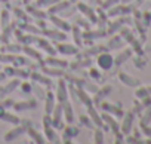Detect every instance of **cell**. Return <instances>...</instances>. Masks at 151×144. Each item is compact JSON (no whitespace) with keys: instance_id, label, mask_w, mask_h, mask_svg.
<instances>
[{"instance_id":"6da1fadb","label":"cell","mask_w":151,"mask_h":144,"mask_svg":"<svg viewBox=\"0 0 151 144\" xmlns=\"http://www.w3.org/2000/svg\"><path fill=\"white\" fill-rule=\"evenodd\" d=\"M96 64H98V67H99L101 70L108 71V70H110V68L114 65V58H113V55H111V54L104 52V54H101V55L98 56Z\"/></svg>"},{"instance_id":"7a4b0ae2","label":"cell","mask_w":151,"mask_h":144,"mask_svg":"<svg viewBox=\"0 0 151 144\" xmlns=\"http://www.w3.org/2000/svg\"><path fill=\"white\" fill-rule=\"evenodd\" d=\"M132 125H133V113L129 111V113L123 114V122H122V125H120V131H122L124 135H127V134L132 131Z\"/></svg>"},{"instance_id":"3957f363","label":"cell","mask_w":151,"mask_h":144,"mask_svg":"<svg viewBox=\"0 0 151 144\" xmlns=\"http://www.w3.org/2000/svg\"><path fill=\"white\" fill-rule=\"evenodd\" d=\"M58 101L62 104V103H65V101H68V91H67V85H65V82L61 79L59 82H58Z\"/></svg>"},{"instance_id":"277c9868","label":"cell","mask_w":151,"mask_h":144,"mask_svg":"<svg viewBox=\"0 0 151 144\" xmlns=\"http://www.w3.org/2000/svg\"><path fill=\"white\" fill-rule=\"evenodd\" d=\"M102 122H107L108 125H110V128H111V131L114 132V134H117L119 131H120V125L117 123V120L113 117V116H110L108 113H102Z\"/></svg>"},{"instance_id":"5b68a950","label":"cell","mask_w":151,"mask_h":144,"mask_svg":"<svg viewBox=\"0 0 151 144\" xmlns=\"http://www.w3.org/2000/svg\"><path fill=\"white\" fill-rule=\"evenodd\" d=\"M56 49L64 54V55H74V54H77V46H74V45H68V43H61L56 46Z\"/></svg>"},{"instance_id":"8992f818","label":"cell","mask_w":151,"mask_h":144,"mask_svg":"<svg viewBox=\"0 0 151 144\" xmlns=\"http://www.w3.org/2000/svg\"><path fill=\"white\" fill-rule=\"evenodd\" d=\"M88 113H89V117H91L92 123L96 125L98 128H101V126H102V117H101L99 113L93 109V106H89V107H88Z\"/></svg>"},{"instance_id":"52a82bcc","label":"cell","mask_w":151,"mask_h":144,"mask_svg":"<svg viewBox=\"0 0 151 144\" xmlns=\"http://www.w3.org/2000/svg\"><path fill=\"white\" fill-rule=\"evenodd\" d=\"M24 132H25V128H24V126H17L15 129L9 131V132L5 135V141H14V140H17L19 135H22Z\"/></svg>"},{"instance_id":"ba28073f","label":"cell","mask_w":151,"mask_h":144,"mask_svg":"<svg viewBox=\"0 0 151 144\" xmlns=\"http://www.w3.org/2000/svg\"><path fill=\"white\" fill-rule=\"evenodd\" d=\"M62 114L65 116V120H67L68 123H73L74 114H73V107H71V104H70L68 101L62 103Z\"/></svg>"},{"instance_id":"9c48e42d","label":"cell","mask_w":151,"mask_h":144,"mask_svg":"<svg viewBox=\"0 0 151 144\" xmlns=\"http://www.w3.org/2000/svg\"><path fill=\"white\" fill-rule=\"evenodd\" d=\"M53 107H55V95H53V92H47L46 94V104H45L46 114L50 116V113L53 111Z\"/></svg>"},{"instance_id":"30bf717a","label":"cell","mask_w":151,"mask_h":144,"mask_svg":"<svg viewBox=\"0 0 151 144\" xmlns=\"http://www.w3.org/2000/svg\"><path fill=\"white\" fill-rule=\"evenodd\" d=\"M119 79H120L124 85H129V86H138V85H139L138 79H135L133 76H130V75H127V73H120V75H119Z\"/></svg>"},{"instance_id":"8fae6325","label":"cell","mask_w":151,"mask_h":144,"mask_svg":"<svg viewBox=\"0 0 151 144\" xmlns=\"http://www.w3.org/2000/svg\"><path fill=\"white\" fill-rule=\"evenodd\" d=\"M45 132H46V137L50 143H58L59 138H58V134L55 131V128L52 125H45Z\"/></svg>"},{"instance_id":"7c38bea8","label":"cell","mask_w":151,"mask_h":144,"mask_svg":"<svg viewBox=\"0 0 151 144\" xmlns=\"http://www.w3.org/2000/svg\"><path fill=\"white\" fill-rule=\"evenodd\" d=\"M68 5H70V2H56L55 5H52V6H49V14L50 15H55L56 12H61V11H65L67 8H68Z\"/></svg>"},{"instance_id":"4fadbf2b","label":"cell","mask_w":151,"mask_h":144,"mask_svg":"<svg viewBox=\"0 0 151 144\" xmlns=\"http://www.w3.org/2000/svg\"><path fill=\"white\" fill-rule=\"evenodd\" d=\"M50 21L56 25V27H59L61 30H64V31H68V30H71L70 28V25L65 22V21H62V20H59L58 17H55V15H50Z\"/></svg>"},{"instance_id":"5bb4252c","label":"cell","mask_w":151,"mask_h":144,"mask_svg":"<svg viewBox=\"0 0 151 144\" xmlns=\"http://www.w3.org/2000/svg\"><path fill=\"white\" fill-rule=\"evenodd\" d=\"M0 119L5 120V122H11L12 125H18V123H19L18 116H14V114H11V113H8V111H5V113L2 114V117H0Z\"/></svg>"},{"instance_id":"9a60e30c","label":"cell","mask_w":151,"mask_h":144,"mask_svg":"<svg viewBox=\"0 0 151 144\" xmlns=\"http://www.w3.org/2000/svg\"><path fill=\"white\" fill-rule=\"evenodd\" d=\"M28 12H30L31 15H34L36 18H39V20H45V18L47 17L45 11H40V9H37V8H33V6H28Z\"/></svg>"},{"instance_id":"2e32d148","label":"cell","mask_w":151,"mask_h":144,"mask_svg":"<svg viewBox=\"0 0 151 144\" xmlns=\"http://www.w3.org/2000/svg\"><path fill=\"white\" fill-rule=\"evenodd\" d=\"M46 64H50V65H53V67H62V68H65L67 67V61H62V59H56V58H47L46 61H45Z\"/></svg>"},{"instance_id":"e0dca14e","label":"cell","mask_w":151,"mask_h":144,"mask_svg":"<svg viewBox=\"0 0 151 144\" xmlns=\"http://www.w3.org/2000/svg\"><path fill=\"white\" fill-rule=\"evenodd\" d=\"M9 12L8 11H3V12H0V25H2V28H6L9 25Z\"/></svg>"},{"instance_id":"ac0fdd59","label":"cell","mask_w":151,"mask_h":144,"mask_svg":"<svg viewBox=\"0 0 151 144\" xmlns=\"http://www.w3.org/2000/svg\"><path fill=\"white\" fill-rule=\"evenodd\" d=\"M46 36H49V37H53V39H59V40H65L67 39V36L64 34V33H59V31H50V30H45L43 31Z\"/></svg>"},{"instance_id":"d6986e66","label":"cell","mask_w":151,"mask_h":144,"mask_svg":"<svg viewBox=\"0 0 151 144\" xmlns=\"http://www.w3.org/2000/svg\"><path fill=\"white\" fill-rule=\"evenodd\" d=\"M36 40L39 42V45H40L45 51H47L50 55H55V49L50 46V43H49V42H46V40H43V39H36Z\"/></svg>"},{"instance_id":"ffe728a7","label":"cell","mask_w":151,"mask_h":144,"mask_svg":"<svg viewBox=\"0 0 151 144\" xmlns=\"http://www.w3.org/2000/svg\"><path fill=\"white\" fill-rule=\"evenodd\" d=\"M22 51H24V52H27V55H28V56H31V58H36V59H39V61L42 59V55H40L37 51H34L33 48H30V46H24V48H22Z\"/></svg>"},{"instance_id":"44dd1931","label":"cell","mask_w":151,"mask_h":144,"mask_svg":"<svg viewBox=\"0 0 151 144\" xmlns=\"http://www.w3.org/2000/svg\"><path fill=\"white\" fill-rule=\"evenodd\" d=\"M102 107L108 111V113H113V114H116V116H123V111L120 110V109H117V107H113V106H110V104H102Z\"/></svg>"},{"instance_id":"7402d4cb","label":"cell","mask_w":151,"mask_h":144,"mask_svg":"<svg viewBox=\"0 0 151 144\" xmlns=\"http://www.w3.org/2000/svg\"><path fill=\"white\" fill-rule=\"evenodd\" d=\"M77 134H79V129L74 128L73 125H68L65 128V137H70V140H71V137H76Z\"/></svg>"},{"instance_id":"603a6c76","label":"cell","mask_w":151,"mask_h":144,"mask_svg":"<svg viewBox=\"0 0 151 144\" xmlns=\"http://www.w3.org/2000/svg\"><path fill=\"white\" fill-rule=\"evenodd\" d=\"M17 86H19V80H18V79H14L8 86H5V88H3V92H5V94H9V92H12Z\"/></svg>"},{"instance_id":"cb8c5ba5","label":"cell","mask_w":151,"mask_h":144,"mask_svg":"<svg viewBox=\"0 0 151 144\" xmlns=\"http://www.w3.org/2000/svg\"><path fill=\"white\" fill-rule=\"evenodd\" d=\"M30 107H36V101H30V103H17V104H15V110H24V109H30Z\"/></svg>"},{"instance_id":"d4e9b609","label":"cell","mask_w":151,"mask_h":144,"mask_svg":"<svg viewBox=\"0 0 151 144\" xmlns=\"http://www.w3.org/2000/svg\"><path fill=\"white\" fill-rule=\"evenodd\" d=\"M28 132H30V135L33 137V140H34L36 143H39V144L46 143V138H42V135H40L39 132H36V131H33V129H28Z\"/></svg>"},{"instance_id":"484cf974","label":"cell","mask_w":151,"mask_h":144,"mask_svg":"<svg viewBox=\"0 0 151 144\" xmlns=\"http://www.w3.org/2000/svg\"><path fill=\"white\" fill-rule=\"evenodd\" d=\"M93 141H95L96 144H102V143H104V134H102V131H101L99 128L93 132Z\"/></svg>"},{"instance_id":"4316f807","label":"cell","mask_w":151,"mask_h":144,"mask_svg":"<svg viewBox=\"0 0 151 144\" xmlns=\"http://www.w3.org/2000/svg\"><path fill=\"white\" fill-rule=\"evenodd\" d=\"M77 92H79V95H80V98H83V103L89 107V106H92V101H91V98L86 95V92L83 91V89H77Z\"/></svg>"},{"instance_id":"83f0119b","label":"cell","mask_w":151,"mask_h":144,"mask_svg":"<svg viewBox=\"0 0 151 144\" xmlns=\"http://www.w3.org/2000/svg\"><path fill=\"white\" fill-rule=\"evenodd\" d=\"M135 95H136V98H144V97H147V95H150L148 94V89L147 88H138L136 89V92H135Z\"/></svg>"},{"instance_id":"f1b7e54d","label":"cell","mask_w":151,"mask_h":144,"mask_svg":"<svg viewBox=\"0 0 151 144\" xmlns=\"http://www.w3.org/2000/svg\"><path fill=\"white\" fill-rule=\"evenodd\" d=\"M56 2H59V0H39V2H37V5L39 6H52V5H55Z\"/></svg>"},{"instance_id":"f546056e","label":"cell","mask_w":151,"mask_h":144,"mask_svg":"<svg viewBox=\"0 0 151 144\" xmlns=\"http://www.w3.org/2000/svg\"><path fill=\"white\" fill-rule=\"evenodd\" d=\"M130 54H132V51H130V49H126L124 52H122V55L119 56V59H116V62H117V64H120V62H122V61H124L127 56H130Z\"/></svg>"},{"instance_id":"4dcf8cb0","label":"cell","mask_w":151,"mask_h":144,"mask_svg":"<svg viewBox=\"0 0 151 144\" xmlns=\"http://www.w3.org/2000/svg\"><path fill=\"white\" fill-rule=\"evenodd\" d=\"M117 2H119V0H105V2L102 3V8H104V9H110V8H113L114 5H117Z\"/></svg>"},{"instance_id":"1f68e13d","label":"cell","mask_w":151,"mask_h":144,"mask_svg":"<svg viewBox=\"0 0 151 144\" xmlns=\"http://www.w3.org/2000/svg\"><path fill=\"white\" fill-rule=\"evenodd\" d=\"M33 77H34L36 80H39L40 83H43V85H50V80H49V79H45V77L40 76V75H33Z\"/></svg>"},{"instance_id":"d6a6232c","label":"cell","mask_w":151,"mask_h":144,"mask_svg":"<svg viewBox=\"0 0 151 144\" xmlns=\"http://www.w3.org/2000/svg\"><path fill=\"white\" fill-rule=\"evenodd\" d=\"M111 42H113V43H110V48H119V46H122V45H123V42H122V39H120V37H114Z\"/></svg>"},{"instance_id":"836d02e7","label":"cell","mask_w":151,"mask_h":144,"mask_svg":"<svg viewBox=\"0 0 151 144\" xmlns=\"http://www.w3.org/2000/svg\"><path fill=\"white\" fill-rule=\"evenodd\" d=\"M150 119H151V109H148V110L145 111V114H144V117H142V122H141V123H148V122H150Z\"/></svg>"},{"instance_id":"e575fe53","label":"cell","mask_w":151,"mask_h":144,"mask_svg":"<svg viewBox=\"0 0 151 144\" xmlns=\"http://www.w3.org/2000/svg\"><path fill=\"white\" fill-rule=\"evenodd\" d=\"M141 129L144 131V134H145L147 137H151V128L147 126V123H141Z\"/></svg>"},{"instance_id":"d590c367","label":"cell","mask_w":151,"mask_h":144,"mask_svg":"<svg viewBox=\"0 0 151 144\" xmlns=\"http://www.w3.org/2000/svg\"><path fill=\"white\" fill-rule=\"evenodd\" d=\"M79 9L80 11H83L85 14H91L92 11H91V8H88V5H83V3H79Z\"/></svg>"},{"instance_id":"8d00e7d4","label":"cell","mask_w":151,"mask_h":144,"mask_svg":"<svg viewBox=\"0 0 151 144\" xmlns=\"http://www.w3.org/2000/svg\"><path fill=\"white\" fill-rule=\"evenodd\" d=\"M73 33H74V37H76V40H77L76 43H77V45H80V30H79V28H74V30H73Z\"/></svg>"},{"instance_id":"74e56055","label":"cell","mask_w":151,"mask_h":144,"mask_svg":"<svg viewBox=\"0 0 151 144\" xmlns=\"http://www.w3.org/2000/svg\"><path fill=\"white\" fill-rule=\"evenodd\" d=\"M21 89H24L25 94H30V92H31V85H28V83H22V85H21Z\"/></svg>"},{"instance_id":"f35d334b","label":"cell","mask_w":151,"mask_h":144,"mask_svg":"<svg viewBox=\"0 0 151 144\" xmlns=\"http://www.w3.org/2000/svg\"><path fill=\"white\" fill-rule=\"evenodd\" d=\"M43 71H45V73H47V75H62L61 71H58V70H49V68H43Z\"/></svg>"},{"instance_id":"ab89813d","label":"cell","mask_w":151,"mask_h":144,"mask_svg":"<svg viewBox=\"0 0 151 144\" xmlns=\"http://www.w3.org/2000/svg\"><path fill=\"white\" fill-rule=\"evenodd\" d=\"M5 75H11V76H15V68H11V67H6L5 68Z\"/></svg>"},{"instance_id":"60d3db41","label":"cell","mask_w":151,"mask_h":144,"mask_svg":"<svg viewBox=\"0 0 151 144\" xmlns=\"http://www.w3.org/2000/svg\"><path fill=\"white\" fill-rule=\"evenodd\" d=\"M15 56H9V55H3V56H0V61H14Z\"/></svg>"},{"instance_id":"b9f144b4","label":"cell","mask_w":151,"mask_h":144,"mask_svg":"<svg viewBox=\"0 0 151 144\" xmlns=\"http://www.w3.org/2000/svg\"><path fill=\"white\" fill-rule=\"evenodd\" d=\"M9 106H14V103H12V100H6V103L3 104V107H9Z\"/></svg>"},{"instance_id":"7bdbcfd3","label":"cell","mask_w":151,"mask_h":144,"mask_svg":"<svg viewBox=\"0 0 151 144\" xmlns=\"http://www.w3.org/2000/svg\"><path fill=\"white\" fill-rule=\"evenodd\" d=\"M6 79V75H5V71H0V82L5 80Z\"/></svg>"},{"instance_id":"ee69618b","label":"cell","mask_w":151,"mask_h":144,"mask_svg":"<svg viewBox=\"0 0 151 144\" xmlns=\"http://www.w3.org/2000/svg\"><path fill=\"white\" fill-rule=\"evenodd\" d=\"M6 110H5V107H3V104H0V117H2V114L5 113Z\"/></svg>"},{"instance_id":"f6af8a7d","label":"cell","mask_w":151,"mask_h":144,"mask_svg":"<svg viewBox=\"0 0 151 144\" xmlns=\"http://www.w3.org/2000/svg\"><path fill=\"white\" fill-rule=\"evenodd\" d=\"M147 89H148V94H151V86H150V88H147Z\"/></svg>"},{"instance_id":"bcb514c9","label":"cell","mask_w":151,"mask_h":144,"mask_svg":"<svg viewBox=\"0 0 151 144\" xmlns=\"http://www.w3.org/2000/svg\"><path fill=\"white\" fill-rule=\"evenodd\" d=\"M24 2H25V3H27V5H28V3H30V2H31V0H24Z\"/></svg>"},{"instance_id":"7dc6e473","label":"cell","mask_w":151,"mask_h":144,"mask_svg":"<svg viewBox=\"0 0 151 144\" xmlns=\"http://www.w3.org/2000/svg\"><path fill=\"white\" fill-rule=\"evenodd\" d=\"M0 2H6V0H0Z\"/></svg>"}]
</instances>
